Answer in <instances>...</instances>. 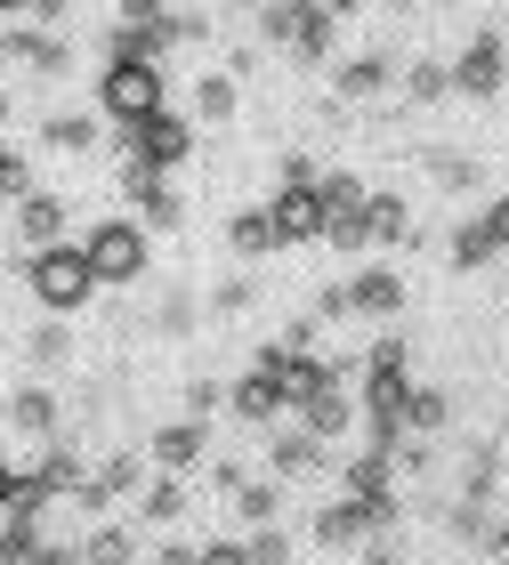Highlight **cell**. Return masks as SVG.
Wrapping results in <instances>:
<instances>
[{
    "mask_svg": "<svg viewBox=\"0 0 509 565\" xmlns=\"http://www.w3.org/2000/svg\"><path fill=\"white\" fill-rule=\"evenodd\" d=\"M97 282H106V275L89 267L82 243H41V250H24V291L41 299V316H73V307H89Z\"/></svg>",
    "mask_w": 509,
    "mask_h": 565,
    "instance_id": "obj_1",
    "label": "cell"
},
{
    "mask_svg": "<svg viewBox=\"0 0 509 565\" xmlns=\"http://www.w3.org/2000/svg\"><path fill=\"white\" fill-rule=\"evenodd\" d=\"M170 89H162V65L155 57H106V73H97V114L114 121V130H130V121L162 114Z\"/></svg>",
    "mask_w": 509,
    "mask_h": 565,
    "instance_id": "obj_2",
    "label": "cell"
},
{
    "mask_svg": "<svg viewBox=\"0 0 509 565\" xmlns=\"http://www.w3.org/2000/svg\"><path fill=\"white\" fill-rule=\"evenodd\" d=\"M332 9L324 0H259V41L267 49H291L299 65H324L332 57Z\"/></svg>",
    "mask_w": 509,
    "mask_h": 565,
    "instance_id": "obj_3",
    "label": "cell"
},
{
    "mask_svg": "<svg viewBox=\"0 0 509 565\" xmlns=\"http://www.w3.org/2000/svg\"><path fill=\"white\" fill-rule=\"evenodd\" d=\"M121 153H130L138 170H178V162H194V121L162 106V114H146V121L121 130Z\"/></svg>",
    "mask_w": 509,
    "mask_h": 565,
    "instance_id": "obj_4",
    "label": "cell"
},
{
    "mask_svg": "<svg viewBox=\"0 0 509 565\" xmlns=\"http://www.w3.org/2000/svg\"><path fill=\"white\" fill-rule=\"evenodd\" d=\"M82 250H89V267L106 275V291L146 275V226H138V218H97L89 235H82Z\"/></svg>",
    "mask_w": 509,
    "mask_h": 565,
    "instance_id": "obj_5",
    "label": "cell"
},
{
    "mask_svg": "<svg viewBox=\"0 0 509 565\" xmlns=\"http://www.w3.org/2000/svg\"><path fill=\"white\" fill-rule=\"evenodd\" d=\"M501 82H509V41H494V33H477L462 57H453V89L462 97H477V106H494L501 97Z\"/></svg>",
    "mask_w": 509,
    "mask_h": 565,
    "instance_id": "obj_6",
    "label": "cell"
},
{
    "mask_svg": "<svg viewBox=\"0 0 509 565\" xmlns=\"http://www.w3.org/2000/svg\"><path fill=\"white\" fill-rule=\"evenodd\" d=\"M267 211H275V243H316L324 226H332V202H324V186H284Z\"/></svg>",
    "mask_w": 509,
    "mask_h": 565,
    "instance_id": "obj_7",
    "label": "cell"
},
{
    "mask_svg": "<svg viewBox=\"0 0 509 565\" xmlns=\"http://www.w3.org/2000/svg\"><path fill=\"white\" fill-rule=\"evenodd\" d=\"M275 413H291V388H284V372H275V364H259V372H243V380H235V420H251V428H267Z\"/></svg>",
    "mask_w": 509,
    "mask_h": 565,
    "instance_id": "obj_8",
    "label": "cell"
},
{
    "mask_svg": "<svg viewBox=\"0 0 509 565\" xmlns=\"http://www.w3.org/2000/svg\"><path fill=\"white\" fill-rule=\"evenodd\" d=\"M121 186H130V202H138V218L146 226H178L187 218V202H178V186H170V170H121Z\"/></svg>",
    "mask_w": 509,
    "mask_h": 565,
    "instance_id": "obj_9",
    "label": "cell"
},
{
    "mask_svg": "<svg viewBox=\"0 0 509 565\" xmlns=\"http://www.w3.org/2000/svg\"><path fill=\"white\" fill-rule=\"evenodd\" d=\"M396 307H404V275H396V267L348 275V316H396Z\"/></svg>",
    "mask_w": 509,
    "mask_h": 565,
    "instance_id": "obj_10",
    "label": "cell"
},
{
    "mask_svg": "<svg viewBox=\"0 0 509 565\" xmlns=\"http://www.w3.org/2000/svg\"><path fill=\"white\" fill-rule=\"evenodd\" d=\"M17 235H24V250L57 243V235H65V202L41 194V186H24V194H17Z\"/></svg>",
    "mask_w": 509,
    "mask_h": 565,
    "instance_id": "obj_11",
    "label": "cell"
},
{
    "mask_svg": "<svg viewBox=\"0 0 509 565\" xmlns=\"http://www.w3.org/2000/svg\"><path fill=\"white\" fill-rule=\"evenodd\" d=\"M146 452H155L170 477H178V469H194V460H202V413H187V420H162Z\"/></svg>",
    "mask_w": 509,
    "mask_h": 565,
    "instance_id": "obj_12",
    "label": "cell"
},
{
    "mask_svg": "<svg viewBox=\"0 0 509 565\" xmlns=\"http://www.w3.org/2000/svg\"><path fill=\"white\" fill-rule=\"evenodd\" d=\"M389 73H396V57H380V49H364V57H348V65L332 73V89L348 97V106H364V97H380V89H389Z\"/></svg>",
    "mask_w": 509,
    "mask_h": 565,
    "instance_id": "obj_13",
    "label": "cell"
},
{
    "mask_svg": "<svg viewBox=\"0 0 509 565\" xmlns=\"http://www.w3.org/2000/svg\"><path fill=\"white\" fill-rule=\"evenodd\" d=\"M267 460H275V477H308V469H324V436L299 420V428H284V436L267 445Z\"/></svg>",
    "mask_w": 509,
    "mask_h": 565,
    "instance_id": "obj_14",
    "label": "cell"
},
{
    "mask_svg": "<svg viewBox=\"0 0 509 565\" xmlns=\"http://www.w3.org/2000/svg\"><path fill=\"white\" fill-rule=\"evenodd\" d=\"M0 413H9V420H17L24 436H57V396H49L41 380H33V388H17L9 404H0Z\"/></svg>",
    "mask_w": 509,
    "mask_h": 565,
    "instance_id": "obj_15",
    "label": "cell"
},
{
    "mask_svg": "<svg viewBox=\"0 0 509 565\" xmlns=\"http://www.w3.org/2000/svg\"><path fill=\"white\" fill-rule=\"evenodd\" d=\"M0 57H24L33 73H65V65H73V49H65V41H49V33H0Z\"/></svg>",
    "mask_w": 509,
    "mask_h": 565,
    "instance_id": "obj_16",
    "label": "cell"
},
{
    "mask_svg": "<svg viewBox=\"0 0 509 565\" xmlns=\"http://www.w3.org/2000/svg\"><path fill=\"white\" fill-rule=\"evenodd\" d=\"M226 243H235L243 259H259V250H284V243H275V211H267V202H259V211H235V218H226Z\"/></svg>",
    "mask_w": 509,
    "mask_h": 565,
    "instance_id": "obj_17",
    "label": "cell"
},
{
    "mask_svg": "<svg viewBox=\"0 0 509 565\" xmlns=\"http://www.w3.org/2000/svg\"><path fill=\"white\" fill-rule=\"evenodd\" d=\"M364 226H372V243H413V211L396 194H364Z\"/></svg>",
    "mask_w": 509,
    "mask_h": 565,
    "instance_id": "obj_18",
    "label": "cell"
},
{
    "mask_svg": "<svg viewBox=\"0 0 509 565\" xmlns=\"http://www.w3.org/2000/svg\"><path fill=\"white\" fill-rule=\"evenodd\" d=\"M404 97H413V106H437V97H453V65L413 57V65H404Z\"/></svg>",
    "mask_w": 509,
    "mask_h": 565,
    "instance_id": "obj_19",
    "label": "cell"
},
{
    "mask_svg": "<svg viewBox=\"0 0 509 565\" xmlns=\"http://www.w3.org/2000/svg\"><path fill=\"white\" fill-rule=\"evenodd\" d=\"M299 420H308V428L324 436V445H332V436H340V428L356 420V404H348L340 388H324V396H308V404H299Z\"/></svg>",
    "mask_w": 509,
    "mask_h": 565,
    "instance_id": "obj_20",
    "label": "cell"
},
{
    "mask_svg": "<svg viewBox=\"0 0 509 565\" xmlns=\"http://www.w3.org/2000/svg\"><path fill=\"white\" fill-rule=\"evenodd\" d=\"M453 420V396L445 388H413V396H404V428H413V436H437Z\"/></svg>",
    "mask_w": 509,
    "mask_h": 565,
    "instance_id": "obj_21",
    "label": "cell"
},
{
    "mask_svg": "<svg viewBox=\"0 0 509 565\" xmlns=\"http://www.w3.org/2000/svg\"><path fill=\"white\" fill-rule=\"evenodd\" d=\"M235 73H202V82H194V114L202 121H226V114H235Z\"/></svg>",
    "mask_w": 509,
    "mask_h": 565,
    "instance_id": "obj_22",
    "label": "cell"
},
{
    "mask_svg": "<svg viewBox=\"0 0 509 565\" xmlns=\"http://www.w3.org/2000/svg\"><path fill=\"white\" fill-rule=\"evenodd\" d=\"M24 355H33V372H57L73 355V331L65 323H33V340H24Z\"/></svg>",
    "mask_w": 509,
    "mask_h": 565,
    "instance_id": "obj_23",
    "label": "cell"
},
{
    "mask_svg": "<svg viewBox=\"0 0 509 565\" xmlns=\"http://www.w3.org/2000/svg\"><path fill=\"white\" fill-rule=\"evenodd\" d=\"M41 138H49V146H65V153H82V146H97V114H49V121H41Z\"/></svg>",
    "mask_w": 509,
    "mask_h": 565,
    "instance_id": "obj_24",
    "label": "cell"
},
{
    "mask_svg": "<svg viewBox=\"0 0 509 565\" xmlns=\"http://www.w3.org/2000/svg\"><path fill=\"white\" fill-rule=\"evenodd\" d=\"M486 259H501V243H494L486 218H469L462 235H453V267H486Z\"/></svg>",
    "mask_w": 509,
    "mask_h": 565,
    "instance_id": "obj_25",
    "label": "cell"
},
{
    "mask_svg": "<svg viewBox=\"0 0 509 565\" xmlns=\"http://www.w3.org/2000/svg\"><path fill=\"white\" fill-rule=\"evenodd\" d=\"M226 501H235L243 525H267V518H275V484H243V477H235V484H226Z\"/></svg>",
    "mask_w": 509,
    "mask_h": 565,
    "instance_id": "obj_26",
    "label": "cell"
},
{
    "mask_svg": "<svg viewBox=\"0 0 509 565\" xmlns=\"http://www.w3.org/2000/svg\"><path fill=\"white\" fill-rule=\"evenodd\" d=\"M428 178H437V186H453V194H469V186H477V162L445 146V153H428Z\"/></svg>",
    "mask_w": 509,
    "mask_h": 565,
    "instance_id": "obj_27",
    "label": "cell"
},
{
    "mask_svg": "<svg viewBox=\"0 0 509 565\" xmlns=\"http://www.w3.org/2000/svg\"><path fill=\"white\" fill-rule=\"evenodd\" d=\"M316 186H324V202H332V211H364V178L332 170V178H316Z\"/></svg>",
    "mask_w": 509,
    "mask_h": 565,
    "instance_id": "obj_28",
    "label": "cell"
},
{
    "mask_svg": "<svg viewBox=\"0 0 509 565\" xmlns=\"http://www.w3.org/2000/svg\"><path fill=\"white\" fill-rule=\"evenodd\" d=\"M178 509H187V493H178L170 477H162V484H146V525H170Z\"/></svg>",
    "mask_w": 509,
    "mask_h": 565,
    "instance_id": "obj_29",
    "label": "cell"
},
{
    "mask_svg": "<svg viewBox=\"0 0 509 565\" xmlns=\"http://www.w3.org/2000/svg\"><path fill=\"white\" fill-rule=\"evenodd\" d=\"M243 557H259V565H275V557H291V533H275V525H251V542H243Z\"/></svg>",
    "mask_w": 509,
    "mask_h": 565,
    "instance_id": "obj_30",
    "label": "cell"
},
{
    "mask_svg": "<svg viewBox=\"0 0 509 565\" xmlns=\"http://www.w3.org/2000/svg\"><path fill=\"white\" fill-rule=\"evenodd\" d=\"M82 557H130V533L121 525H106V533H89V550Z\"/></svg>",
    "mask_w": 509,
    "mask_h": 565,
    "instance_id": "obj_31",
    "label": "cell"
},
{
    "mask_svg": "<svg viewBox=\"0 0 509 565\" xmlns=\"http://www.w3.org/2000/svg\"><path fill=\"white\" fill-rule=\"evenodd\" d=\"M155 323H162V331H194V299H187V291H170V307H162Z\"/></svg>",
    "mask_w": 509,
    "mask_h": 565,
    "instance_id": "obj_32",
    "label": "cell"
},
{
    "mask_svg": "<svg viewBox=\"0 0 509 565\" xmlns=\"http://www.w3.org/2000/svg\"><path fill=\"white\" fill-rule=\"evenodd\" d=\"M211 307H219V316H235V307H251V282H219V299H211Z\"/></svg>",
    "mask_w": 509,
    "mask_h": 565,
    "instance_id": "obj_33",
    "label": "cell"
},
{
    "mask_svg": "<svg viewBox=\"0 0 509 565\" xmlns=\"http://www.w3.org/2000/svg\"><path fill=\"white\" fill-rule=\"evenodd\" d=\"M486 226H494V243H501V259H509V194H501L494 211H486Z\"/></svg>",
    "mask_w": 509,
    "mask_h": 565,
    "instance_id": "obj_34",
    "label": "cell"
},
{
    "mask_svg": "<svg viewBox=\"0 0 509 565\" xmlns=\"http://www.w3.org/2000/svg\"><path fill=\"white\" fill-rule=\"evenodd\" d=\"M114 9H121V17H162L170 0H114Z\"/></svg>",
    "mask_w": 509,
    "mask_h": 565,
    "instance_id": "obj_35",
    "label": "cell"
},
{
    "mask_svg": "<svg viewBox=\"0 0 509 565\" xmlns=\"http://www.w3.org/2000/svg\"><path fill=\"white\" fill-rule=\"evenodd\" d=\"M9 420V413H0ZM9 493H17V469H9V452H0V509H9Z\"/></svg>",
    "mask_w": 509,
    "mask_h": 565,
    "instance_id": "obj_36",
    "label": "cell"
},
{
    "mask_svg": "<svg viewBox=\"0 0 509 565\" xmlns=\"http://www.w3.org/2000/svg\"><path fill=\"white\" fill-rule=\"evenodd\" d=\"M324 9H332V17H340V24H348V17H356V9H364V0H324Z\"/></svg>",
    "mask_w": 509,
    "mask_h": 565,
    "instance_id": "obj_37",
    "label": "cell"
},
{
    "mask_svg": "<svg viewBox=\"0 0 509 565\" xmlns=\"http://www.w3.org/2000/svg\"><path fill=\"white\" fill-rule=\"evenodd\" d=\"M33 9H41V24H57V17H65V0H33Z\"/></svg>",
    "mask_w": 509,
    "mask_h": 565,
    "instance_id": "obj_38",
    "label": "cell"
},
{
    "mask_svg": "<svg viewBox=\"0 0 509 565\" xmlns=\"http://www.w3.org/2000/svg\"><path fill=\"white\" fill-rule=\"evenodd\" d=\"M9 9H33V0H0V17H9Z\"/></svg>",
    "mask_w": 509,
    "mask_h": 565,
    "instance_id": "obj_39",
    "label": "cell"
},
{
    "mask_svg": "<svg viewBox=\"0 0 509 565\" xmlns=\"http://www.w3.org/2000/svg\"><path fill=\"white\" fill-rule=\"evenodd\" d=\"M226 9H259V0H226Z\"/></svg>",
    "mask_w": 509,
    "mask_h": 565,
    "instance_id": "obj_40",
    "label": "cell"
},
{
    "mask_svg": "<svg viewBox=\"0 0 509 565\" xmlns=\"http://www.w3.org/2000/svg\"><path fill=\"white\" fill-rule=\"evenodd\" d=\"M0 121H9V89H0Z\"/></svg>",
    "mask_w": 509,
    "mask_h": 565,
    "instance_id": "obj_41",
    "label": "cell"
},
{
    "mask_svg": "<svg viewBox=\"0 0 509 565\" xmlns=\"http://www.w3.org/2000/svg\"><path fill=\"white\" fill-rule=\"evenodd\" d=\"M9 194H17V186H9V178H0V202H9Z\"/></svg>",
    "mask_w": 509,
    "mask_h": 565,
    "instance_id": "obj_42",
    "label": "cell"
}]
</instances>
